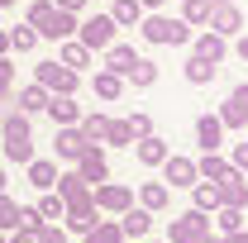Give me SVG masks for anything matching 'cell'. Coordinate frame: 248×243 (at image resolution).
<instances>
[{"label": "cell", "instance_id": "cell-33", "mask_svg": "<svg viewBox=\"0 0 248 243\" xmlns=\"http://www.w3.org/2000/svg\"><path fill=\"white\" fill-rule=\"evenodd\" d=\"M33 210H38V219H43V224H58L62 214H67V200H62V196H43Z\"/></svg>", "mask_w": 248, "mask_h": 243}, {"label": "cell", "instance_id": "cell-17", "mask_svg": "<svg viewBox=\"0 0 248 243\" xmlns=\"http://www.w3.org/2000/svg\"><path fill=\"white\" fill-rule=\"evenodd\" d=\"M58 62H62V67H72V72H81V67L91 62V48H86L81 38H62V48H58Z\"/></svg>", "mask_w": 248, "mask_h": 243}, {"label": "cell", "instance_id": "cell-39", "mask_svg": "<svg viewBox=\"0 0 248 243\" xmlns=\"http://www.w3.org/2000/svg\"><path fill=\"white\" fill-rule=\"evenodd\" d=\"M0 229H19V205L0 191Z\"/></svg>", "mask_w": 248, "mask_h": 243}, {"label": "cell", "instance_id": "cell-38", "mask_svg": "<svg viewBox=\"0 0 248 243\" xmlns=\"http://www.w3.org/2000/svg\"><path fill=\"white\" fill-rule=\"evenodd\" d=\"M33 43H38V33H33L29 24H15V29H10V48H19V53H33Z\"/></svg>", "mask_w": 248, "mask_h": 243}, {"label": "cell", "instance_id": "cell-24", "mask_svg": "<svg viewBox=\"0 0 248 243\" xmlns=\"http://www.w3.org/2000/svg\"><path fill=\"white\" fill-rule=\"evenodd\" d=\"M134 58H139V53H134V48H129V43H110V48H105V72H129V67H134Z\"/></svg>", "mask_w": 248, "mask_h": 243}, {"label": "cell", "instance_id": "cell-40", "mask_svg": "<svg viewBox=\"0 0 248 243\" xmlns=\"http://www.w3.org/2000/svg\"><path fill=\"white\" fill-rule=\"evenodd\" d=\"M129 134H134V138H148V134H153V120H148V115H143V110H139V115H129Z\"/></svg>", "mask_w": 248, "mask_h": 243}, {"label": "cell", "instance_id": "cell-51", "mask_svg": "<svg viewBox=\"0 0 248 243\" xmlns=\"http://www.w3.org/2000/svg\"><path fill=\"white\" fill-rule=\"evenodd\" d=\"M139 5H162V0H139Z\"/></svg>", "mask_w": 248, "mask_h": 243}, {"label": "cell", "instance_id": "cell-3", "mask_svg": "<svg viewBox=\"0 0 248 243\" xmlns=\"http://www.w3.org/2000/svg\"><path fill=\"white\" fill-rule=\"evenodd\" d=\"M33 81H38L48 95H72V91H77V72L62 67L58 58H53V62H38V67H33Z\"/></svg>", "mask_w": 248, "mask_h": 243}, {"label": "cell", "instance_id": "cell-32", "mask_svg": "<svg viewBox=\"0 0 248 243\" xmlns=\"http://www.w3.org/2000/svg\"><path fill=\"white\" fill-rule=\"evenodd\" d=\"M210 10H215V0H182L186 24H210Z\"/></svg>", "mask_w": 248, "mask_h": 243}, {"label": "cell", "instance_id": "cell-49", "mask_svg": "<svg viewBox=\"0 0 248 243\" xmlns=\"http://www.w3.org/2000/svg\"><path fill=\"white\" fill-rule=\"evenodd\" d=\"M5 53H10V33L0 29V58H5Z\"/></svg>", "mask_w": 248, "mask_h": 243}, {"label": "cell", "instance_id": "cell-52", "mask_svg": "<svg viewBox=\"0 0 248 243\" xmlns=\"http://www.w3.org/2000/svg\"><path fill=\"white\" fill-rule=\"evenodd\" d=\"M201 243H219V239H210V234H205V239H201Z\"/></svg>", "mask_w": 248, "mask_h": 243}, {"label": "cell", "instance_id": "cell-1", "mask_svg": "<svg viewBox=\"0 0 248 243\" xmlns=\"http://www.w3.org/2000/svg\"><path fill=\"white\" fill-rule=\"evenodd\" d=\"M0 134H5V157L29 167V162H33V129H29V115H24V110H19V115H5Z\"/></svg>", "mask_w": 248, "mask_h": 243}, {"label": "cell", "instance_id": "cell-7", "mask_svg": "<svg viewBox=\"0 0 248 243\" xmlns=\"http://www.w3.org/2000/svg\"><path fill=\"white\" fill-rule=\"evenodd\" d=\"M77 177L86 186H100L105 177H110V162H105V152H100V143H91V148L77 157Z\"/></svg>", "mask_w": 248, "mask_h": 243}, {"label": "cell", "instance_id": "cell-35", "mask_svg": "<svg viewBox=\"0 0 248 243\" xmlns=\"http://www.w3.org/2000/svg\"><path fill=\"white\" fill-rule=\"evenodd\" d=\"M105 143H110V148H134V134H129V124H124V120H110V129H105Z\"/></svg>", "mask_w": 248, "mask_h": 243}, {"label": "cell", "instance_id": "cell-41", "mask_svg": "<svg viewBox=\"0 0 248 243\" xmlns=\"http://www.w3.org/2000/svg\"><path fill=\"white\" fill-rule=\"evenodd\" d=\"M10 86H15V67L10 58H0V100H10Z\"/></svg>", "mask_w": 248, "mask_h": 243}, {"label": "cell", "instance_id": "cell-5", "mask_svg": "<svg viewBox=\"0 0 248 243\" xmlns=\"http://www.w3.org/2000/svg\"><path fill=\"white\" fill-rule=\"evenodd\" d=\"M77 33H81V43H86L91 53H105V48L115 43V19H110V15H91L86 24H77Z\"/></svg>", "mask_w": 248, "mask_h": 243}, {"label": "cell", "instance_id": "cell-42", "mask_svg": "<svg viewBox=\"0 0 248 243\" xmlns=\"http://www.w3.org/2000/svg\"><path fill=\"white\" fill-rule=\"evenodd\" d=\"M43 219H38V210L33 205H19V229H38Z\"/></svg>", "mask_w": 248, "mask_h": 243}, {"label": "cell", "instance_id": "cell-53", "mask_svg": "<svg viewBox=\"0 0 248 243\" xmlns=\"http://www.w3.org/2000/svg\"><path fill=\"white\" fill-rule=\"evenodd\" d=\"M215 5H234V0H215Z\"/></svg>", "mask_w": 248, "mask_h": 243}, {"label": "cell", "instance_id": "cell-48", "mask_svg": "<svg viewBox=\"0 0 248 243\" xmlns=\"http://www.w3.org/2000/svg\"><path fill=\"white\" fill-rule=\"evenodd\" d=\"M234 53H239V58L248 62V33H244V38H239V43H234Z\"/></svg>", "mask_w": 248, "mask_h": 243}, {"label": "cell", "instance_id": "cell-55", "mask_svg": "<svg viewBox=\"0 0 248 243\" xmlns=\"http://www.w3.org/2000/svg\"><path fill=\"white\" fill-rule=\"evenodd\" d=\"M0 243H5V229H0Z\"/></svg>", "mask_w": 248, "mask_h": 243}, {"label": "cell", "instance_id": "cell-22", "mask_svg": "<svg viewBox=\"0 0 248 243\" xmlns=\"http://www.w3.org/2000/svg\"><path fill=\"white\" fill-rule=\"evenodd\" d=\"M229 172H234V167H229V162H224L219 152H205V157L196 162V177H201V182H224Z\"/></svg>", "mask_w": 248, "mask_h": 243}, {"label": "cell", "instance_id": "cell-28", "mask_svg": "<svg viewBox=\"0 0 248 243\" xmlns=\"http://www.w3.org/2000/svg\"><path fill=\"white\" fill-rule=\"evenodd\" d=\"M139 200H143V210H162V205L172 200V186H162V182H143Z\"/></svg>", "mask_w": 248, "mask_h": 243}, {"label": "cell", "instance_id": "cell-11", "mask_svg": "<svg viewBox=\"0 0 248 243\" xmlns=\"http://www.w3.org/2000/svg\"><path fill=\"white\" fill-rule=\"evenodd\" d=\"M239 29H244V15H239V5H215V10H210V33H219V38H234Z\"/></svg>", "mask_w": 248, "mask_h": 243}, {"label": "cell", "instance_id": "cell-9", "mask_svg": "<svg viewBox=\"0 0 248 243\" xmlns=\"http://www.w3.org/2000/svg\"><path fill=\"white\" fill-rule=\"evenodd\" d=\"M215 191H219V205H234V210L248 205V177L244 172H229L224 182H215Z\"/></svg>", "mask_w": 248, "mask_h": 243}, {"label": "cell", "instance_id": "cell-54", "mask_svg": "<svg viewBox=\"0 0 248 243\" xmlns=\"http://www.w3.org/2000/svg\"><path fill=\"white\" fill-rule=\"evenodd\" d=\"M0 5H15V0H0Z\"/></svg>", "mask_w": 248, "mask_h": 243}, {"label": "cell", "instance_id": "cell-16", "mask_svg": "<svg viewBox=\"0 0 248 243\" xmlns=\"http://www.w3.org/2000/svg\"><path fill=\"white\" fill-rule=\"evenodd\" d=\"M38 38H53V43H62V38H77V15H72V10H53L48 29L38 33Z\"/></svg>", "mask_w": 248, "mask_h": 243}, {"label": "cell", "instance_id": "cell-45", "mask_svg": "<svg viewBox=\"0 0 248 243\" xmlns=\"http://www.w3.org/2000/svg\"><path fill=\"white\" fill-rule=\"evenodd\" d=\"M229 167H234V172H248V143L234 148V162H229Z\"/></svg>", "mask_w": 248, "mask_h": 243}, {"label": "cell", "instance_id": "cell-26", "mask_svg": "<svg viewBox=\"0 0 248 243\" xmlns=\"http://www.w3.org/2000/svg\"><path fill=\"white\" fill-rule=\"evenodd\" d=\"M186 81H191V86H210V81H215V62H205V58L191 53V58H186Z\"/></svg>", "mask_w": 248, "mask_h": 243}, {"label": "cell", "instance_id": "cell-19", "mask_svg": "<svg viewBox=\"0 0 248 243\" xmlns=\"http://www.w3.org/2000/svg\"><path fill=\"white\" fill-rule=\"evenodd\" d=\"M224 53H229V38H219V33H210V29L196 38V58H205V62H215V67H219Z\"/></svg>", "mask_w": 248, "mask_h": 243}, {"label": "cell", "instance_id": "cell-13", "mask_svg": "<svg viewBox=\"0 0 248 243\" xmlns=\"http://www.w3.org/2000/svg\"><path fill=\"white\" fill-rule=\"evenodd\" d=\"M120 229H124V239H148V229H153V210H143V205L134 210V205H129V210L120 214Z\"/></svg>", "mask_w": 248, "mask_h": 243}, {"label": "cell", "instance_id": "cell-8", "mask_svg": "<svg viewBox=\"0 0 248 243\" xmlns=\"http://www.w3.org/2000/svg\"><path fill=\"white\" fill-rule=\"evenodd\" d=\"M219 124H224V129H244L248 124V86H234V91H229L224 110H219Z\"/></svg>", "mask_w": 248, "mask_h": 243}, {"label": "cell", "instance_id": "cell-30", "mask_svg": "<svg viewBox=\"0 0 248 243\" xmlns=\"http://www.w3.org/2000/svg\"><path fill=\"white\" fill-rule=\"evenodd\" d=\"M86 243H124V229L110 224V219H95L91 229H86Z\"/></svg>", "mask_w": 248, "mask_h": 243}, {"label": "cell", "instance_id": "cell-27", "mask_svg": "<svg viewBox=\"0 0 248 243\" xmlns=\"http://www.w3.org/2000/svg\"><path fill=\"white\" fill-rule=\"evenodd\" d=\"M191 205H196V210H219V191H215V182H196L191 186Z\"/></svg>", "mask_w": 248, "mask_h": 243}, {"label": "cell", "instance_id": "cell-10", "mask_svg": "<svg viewBox=\"0 0 248 243\" xmlns=\"http://www.w3.org/2000/svg\"><path fill=\"white\" fill-rule=\"evenodd\" d=\"M162 177L172 182V191H177V186H196V182H201V177H196V162H191V157H177V152H167Z\"/></svg>", "mask_w": 248, "mask_h": 243}, {"label": "cell", "instance_id": "cell-43", "mask_svg": "<svg viewBox=\"0 0 248 243\" xmlns=\"http://www.w3.org/2000/svg\"><path fill=\"white\" fill-rule=\"evenodd\" d=\"M38 243H67V234H62L58 224H43L38 229Z\"/></svg>", "mask_w": 248, "mask_h": 243}, {"label": "cell", "instance_id": "cell-37", "mask_svg": "<svg viewBox=\"0 0 248 243\" xmlns=\"http://www.w3.org/2000/svg\"><path fill=\"white\" fill-rule=\"evenodd\" d=\"M58 196L62 200H72V196H81V191H86V182H81V177H77V172H58Z\"/></svg>", "mask_w": 248, "mask_h": 243}, {"label": "cell", "instance_id": "cell-15", "mask_svg": "<svg viewBox=\"0 0 248 243\" xmlns=\"http://www.w3.org/2000/svg\"><path fill=\"white\" fill-rule=\"evenodd\" d=\"M196 143L205 152H215L219 143H224V124H219V115H201L196 120Z\"/></svg>", "mask_w": 248, "mask_h": 243}, {"label": "cell", "instance_id": "cell-34", "mask_svg": "<svg viewBox=\"0 0 248 243\" xmlns=\"http://www.w3.org/2000/svg\"><path fill=\"white\" fill-rule=\"evenodd\" d=\"M43 105H48V91H43L38 81H33V86H24V91H19V110H24V115H38Z\"/></svg>", "mask_w": 248, "mask_h": 243}, {"label": "cell", "instance_id": "cell-44", "mask_svg": "<svg viewBox=\"0 0 248 243\" xmlns=\"http://www.w3.org/2000/svg\"><path fill=\"white\" fill-rule=\"evenodd\" d=\"M38 229H43V224H38ZM38 229H10L5 243H38Z\"/></svg>", "mask_w": 248, "mask_h": 243}, {"label": "cell", "instance_id": "cell-2", "mask_svg": "<svg viewBox=\"0 0 248 243\" xmlns=\"http://www.w3.org/2000/svg\"><path fill=\"white\" fill-rule=\"evenodd\" d=\"M191 24L186 19H167V15H148V19H139V33L148 38V43H172V48H182L186 38H191Z\"/></svg>", "mask_w": 248, "mask_h": 243}, {"label": "cell", "instance_id": "cell-18", "mask_svg": "<svg viewBox=\"0 0 248 243\" xmlns=\"http://www.w3.org/2000/svg\"><path fill=\"white\" fill-rule=\"evenodd\" d=\"M43 110H48V115H53V120L62 124V129H67V124H77V120H81V105H77L72 95H48V105H43Z\"/></svg>", "mask_w": 248, "mask_h": 243}, {"label": "cell", "instance_id": "cell-36", "mask_svg": "<svg viewBox=\"0 0 248 243\" xmlns=\"http://www.w3.org/2000/svg\"><path fill=\"white\" fill-rule=\"evenodd\" d=\"M215 224H219V234H234V229H244V210L219 205V210H215Z\"/></svg>", "mask_w": 248, "mask_h": 243}, {"label": "cell", "instance_id": "cell-12", "mask_svg": "<svg viewBox=\"0 0 248 243\" xmlns=\"http://www.w3.org/2000/svg\"><path fill=\"white\" fill-rule=\"evenodd\" d=\"M167 152H172V148H167L157 134H148V138H134V157H139L143 167H162V162H167Z\"/></svg>", "mask_w": 248, "mask_h": 243}, {"label": "cell", "instance_id": "cell-23", "mask_svg": "<svg viewBox=\"0 0 248 243\" xmlns=\"http://www.w3.org/2000/svg\"><path fill=\"white\" fill-rule=\"evenodd\" d=\"M53 182H58V162H48V157H33V162H29V186H38V191H53Z\"/></svg>", "mask_w": 248, "mask_h": 243}, {"label": "cell", "instance_id": "cell-20", "mask_svg": "<svg viewBox=\"0 0 248 243\" xmlns=\"http://www.w3.org/2000/svg\"><path fill=\"white\" fill-rule=\"evenodd\" d=\"M91 91L100 95V100H120V95H124V76H120V72H105V67H100V72L91 76Z\"/></svg>", "mask_w": 248, "mask_h": 243}, {"label": "cell", "instance_id": "cell-25", "mask_svg": "<svg viewBox=\"0 0 248 243\" xmlns=\"http://www.w3.org/2000/svg\"><path fill=\"white\" fill-rule=\"evenodd\" d=\"M139 91H148V86H157V62H148V58H134V67L124 72Z\"/></svg>", "mask_w": 248, "mask_h": 243}, {"label": "cell", "instance_id": "cell-14", "mask_svg": "<svg viewBox=\"0 0 248 243\" xmlns=\"http://www.w3.org/2000/svg\"><path fill=\"white\" fill-rule=\"evenodd\" d=\"M86 148H91V143H86V134H81V129H72V124L58 129V157H62V162H77Z\"/></svg>", "mask_w": 248, "mask_h": 243}, {"label": "cell", "instance_id": "cell-6", "mask_svg": "<svg viewBox=\"0 0 248 243\" xmlns=\"http://www.w3.org/2000/svg\"><path fill=\"white\" fill-rule=\"evenodd\" d=\"M91 196H95V210H110V214H124L129 205H134V191L120 182H100L91 186Z\"/></svg>", "mask_w": 248, "mask_h": 243}, {"label": "cell", "instance_id": "cell-4", "mask_svg": "<svg viewBox=\"0 0 248 243\" xmlns=\"http://www.w3.org/2000/svg\"><path fill=\"white\" fill-rule=\"evenodd\" d=\"M210 234V219H205V210H182L177 219H172V229H167V243H201Z\"/></svg>", "mask_w": 248, "mask_h": 243}, {"label": "cell", "instance_id": "cell-31", "mask_svg": "<svg viewBox=\"0 0 248 243\" xmlns=\"http://www.w3.org/2000/svg\"><path fill=\"white\" fill-rule=\"evenodd\" d=\"M53 10H58L53 0H33V5H29V15H24V24H29L33 33H43V29H48V19H53Z\"/></svg>", "mask_w": 248, "mask_h": 243}, {"label": "cell", "instance_id": "cell-46", "mask_svg": "<svg viewBox=\"0 0 248 243\" xmlns=\"http://www.w3.org/2000/svg\"><path fill=\"white\" fill-rule=\"evenodd\" d=\"M219 243H248V229H234V234H219Z\"/></svg>", "mask_w": 248, "mask_h": 243}, {"label": "cell", "instance_id": "cell-47", "mask_svg": "<svg viewBox=\"0 0 248 243\" xmlns=\"http://www.w3.org/2000/svg\"><path fill=\"white\" fill-rule=\"evenodd\" d=\"M53 5H58V10H72V15H77V10H86V0H53Z\"/></svg>", "mask_w": 248, "mask_h": 243}, {"label": "cell", "instance_id": "cell-29", "mask_svg": "<svg viewBox=\"0 0 248 243\" xmlns=\"http://www.w3.org/2000/svg\"><path fill=\"white\" fill-rule=\"evenodd\" d=\"M105 129H110V115H100V110L81 115V134H86V143H105Z\"/></svg>", "mask_w": 248, "mask_h": 243}, {"label": "cell", "instance_id": "cell-21", "mask_svg": "<svg viewBox=\"0 0 248 243\" xmlns=\"http://www.w3.org/2000/svg\"><path fill=\"white\" fill-rule=\"evenodd\" d=\"M110 19H115V29H139L143 5H139V0H115V5H110Z\"/></svg>", "mask_w": 248, "mask_h": 243}, {"label": "cell", "instance_id": "cell-50", "mask_svg": "<svg viewBox=\"0 0 248 243\" xmlns=\"http://www.w3.org/2000/svg\"><path fill=\"white\" fill-rule=\"evenodd\" d=\"M5 182H10V177H5V172H0V191H5Z\"/></svg>", "mask_w": 248, "mask_h": 243}]
</instances>
